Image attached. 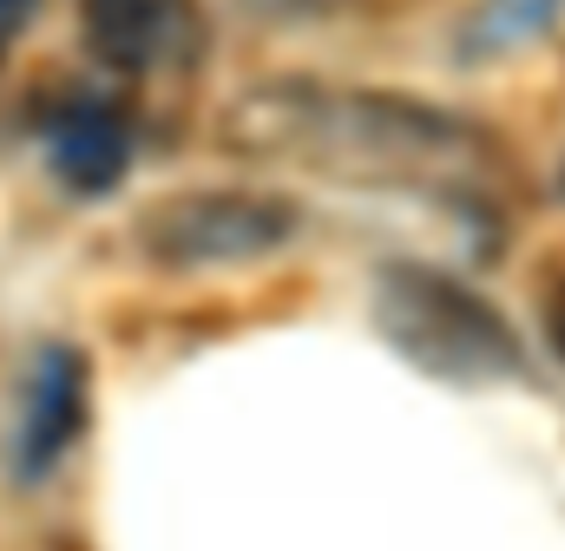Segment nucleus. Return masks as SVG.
Listing matches in <instances>:
<instances>
[{
  "label": "nucleus",
  "mask_w": 565,
  "mask_h": 551,
  "mask_svg": "<svg viewBox=\"0 0 565 551\" xmlns=\"http://www.w3.org/2000/svg\"><path fill=\"white\" fill-rule=\"evenodd\" d=\"M40 158L66 191L106 197L132 171V119H126V106L113 93H99V86L53 93L40 106Z\"/></svg>",
  "instance_id": "nucleus-5"
},
{
  "label": "nucleus",
  "mask_w": 565,
  "mask_h": 551,
  "mask_svg": "<svg viewBox=\"0 0 565 551\" xmlns=\"http://www.w3.org/2000/svg\"><path fill=\"white\" fill-rule=\"evenodd\" d=\"M244 20H264V26H309V20H329L342 13L349 0H231Z\"/></svg>",
  "instance_id": "nucleus-8"
},
{
  "label": "nucleus",
  "mask_w": 565,
  "mask_h": 551,
  "mask_svg": "<svg viewBox=\"0 0 565 551\" xmlns=\"http://www.w3.org/2000/svg\"><path fill=\"white\" fill-rule=\"evenodd\" d=\"M33 13H40V0H0V60L20 46V33L33 26Z\"/></svg>",
  "instance_id": "nucleus-9"
},
{
  "label": "nucleus",
  "mask_w": 565,
  "mask_h": 551,
  "mask_svg": "<svg viewBox=\"0 0 565 551\" xmlns=\"http://www.w3.org/2000/svg\"><path fill=\"white\" fill-rule=\"evenodd\" d=\"M86 426V361L73 348H40L26 361V381H20V401H13V426H7V460L13 473L33 486L46 479L66 446L79 440Z\"/></svg>",
  "instance_id": "nucleus-6"
},
{
  "label": "nucleus",
  "mask_w": 565,
  "mask_h": 551,
  "mask_svg": "<svg viewBox=\"0 0 565 551\" xmlns=\"http://www.w3.org/2000/svg\"><path fill=\"white\" fill-rule=\"evenodd\" d=\"M553 20V0H487L473 13V46H513V40H533L540 26Z\"/></svg>",
  "instance_id": "nucleus-7"
},
{
  "label": "nucleus",
  "mask_w": 565,
  "mask_h": 551,
  "mask_svg": "<svg viewBox=\"0 0 565 551\" xmlns=\"http://www.w3.org/2000/svg\"><path fill=\"white\" fill-rule=\"evenodd\" d=\"M296 237V204L270 191H178L139 217V250L171 276L257 263Z\"/></svg>",
  "instance_id": "nucleus-3"
},
{
  "label": "nucleus",
  "mask_w": 565,
  "mask_h": 551,
  "mask_svg": "<svg viewBox=\"0 0 565 551\" xmlns=\"http://www.w3.org/2000/svg\"><path fill=\"white\" fill-rule=\"evenodd\" d=\"M375 328L434 381L480 388V381H507L526 368L500 309L480 302L467 282L422 270V263H388L375 276Z\"/></svg>",
  "instance_id": "nucleus-2"
},
{
  "label": "nucleus",
  "mask_w": 565,
  "mask_h": 551,
  "mask_svg": "<svg viewBox=\"0 0 565 551\" xmlns=\"http://www.w3.org/2000/svg\"><path fill=\"white\" fill-rule=\"evenodd\" d=\"M86 53L113 79H184L204 60L198 0H79Z\"/></svg>",
  "instance_id": "nucleus-4"
},
{
  "label": "nucleus",
  "mask_w": 565,
  "mask_h": 551,
  "mask_svg": "<svg viewBox=\"0 0 565 551\" xmlns=\"http://www.w3.org/2000/svg\"><path fill=\"white\" fill-rule=\"evenodd\" d=\"M553 342H559V355H565V282H559V295H553Z\"/></svg>",
  "instance_id": "nucleus-10"
},
{
  "label": "nucleus",
  "mask_w": 565,
  "mask_h": 551,
  "mask_svg": "<svg viewBox=\"0 0 565 551\" xmlns=\"http://www.w3.org/2000/svg\"><path fill=\"white\" fill-rule=\"evenodd\" d=\"M224 144L250 164H289L342 191L427 197L447 210H487L500 197V144L440 106L395 93L270 79L224 112Z\"/></svg>",
  "instance_id": "nucleus-1"
}]
</instances>
